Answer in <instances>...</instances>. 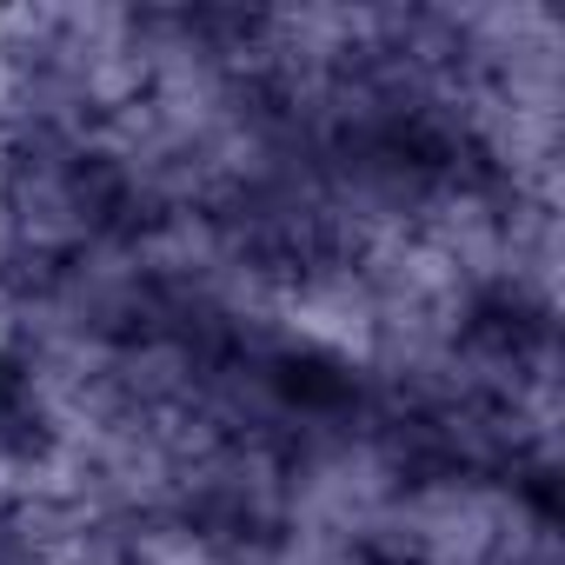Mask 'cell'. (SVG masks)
Returning a JSON list of instances; mask_svg holds the SVG:
<instances>
[{
  "label": "cell",
  "instance_id": "obj_1",
  "mask_svg": "<svg viewBox=\"0 0 565 565\" xmlns=\"http://www.w3.org/2000/svg\"><path fill=\"white\" fill-rule=\"evenodd\" d=\"M273 386L287 393L294 406H307V413H333V406L353 399V373L333 366V360H320V353H287V360L273 366Z\"/></svg>",
  "mask_w": 565,
  "mask_h": 565
}]
</instances>
